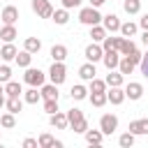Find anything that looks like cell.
Instances as JSON below:
<instances>
[{"mask_svg": "<svg viewBox=\"0 0 148 148\" xmlns=\"http://www.w3.org/2000/svg\"><path fill=\"white\" fill-rule=\"evenodd\" d=\"M99 130H102L104 134H113V132L118 130V118H116L113 113H104V116L99 118Z\"/></svg>", "mask_w": 148, "mask_h": 148, "instance_id": "5", "label": "cell"}, {"mask_svg": "<svg viewBox=\"0 0 148 148\" xmlns=\"http://www.w3.org/2000/svg\"><path fill=\"white\" fill-rule=\"evenodd\" d=\"M14 37H16V28L9 25V23H5V28L0 30V39H5V42H14Z\"/></svg>", "mask_w": 148, "mask_h": 148, "instance_id": "24", "label": "cell"}, {"mask_svg": "<svg viewBox=\"0 0 148 148\" xmlns=\"http://www.w3.org/2000/svg\"><path fill=\"white\" fill-rule=\"evenodd\" d=\"M0 125H2V127H7V130H12V127L16 125V120H14V113L9 111V113H5V116H0Z\"/></svg>", "mask_w": 148, "mask_h": 148, "instance_id": "37", "label": "cell"}, {"mask_svg": "<svg viewBox=\"0 0 148 148\" xmlns=\"http://www.w3.org/2000/svg\"><path fill=\"white\" fill-rule=\"evenodd\" d=\"M67 120H69V127H72L74 132L86 134V130H88V120L83 118V111H81V109H69V111H67Z\"/></svg>", "mask_w": 148, "mask_h": 148, "instance_id": "1", "label": "cell"}, {"mask_svg": "<svg viewBox=\"0 0 148 148\" xmlns=\"http://www.w3.org/2000/svg\"><path fill=\"white\" fill-rule=\"evenodd\" d=\"M88 92H90V90H86V88H83L81 83L72 86V90H69V95H72L74 99H86V97H88Z\"/></svg>", "mask_w": 148, "mask_h": 148, "instance_id": "28", "label": "cell"}, {"mask_svg": "<svg viewBox=\"0 0 148 148\" xmlns=\"http://www.w3.org/2000/svg\"><path fill=\"white\" fill-rule=\"evenodd\" d=\"M5 92H7V97H21L23 88H21L18 81H7L5 83Z\"/></svg>", "mask_w": 148, "mask_h": 148, "instance_id": "19", "label": "cell"}, {"mask_svg": "<svg viewBox=\"0 0 148 148\" xmlns=\"http://www.w3.org/2000/svg\"><path fill=\"white\" fill-rule=\"evenodd\" d=\"M49 76H51V83L60 86V83L65 81V76H67V69H65V65L53 60V65H51V69H49Z\"/></svg>", "mask_w": 148, "mask_h": 148, "instance_id": "4", "label": "cell"}, {"mask_svg": "<svg viewBox=\"0 0 148 148\" xmlns=\"http://www.w3.org/2000/svg\"><path fill=\"white\" fill-rule=\"evenodd\" d=\"M95 62H86V65H81L79 67V76L83 79V81H92L95 79Z\"/></svg>", "mask_w": 148, "mask_h": 148, "instance_id": "15", "label": "cell"}, {"mask_svg": "<svg viewBox=\"0 0 148 148\" xmlns=\"http://www.w3.org/2000/svg\"><path fill=\"white\" fill-rule=\"evenodd\" d=\"M51 18H53V21H56V23H58V25H65V23H67V21H69V14H67V9H65V7H62V9H56V12H53V16H51Z\"/></svg>", "mask_w": 148, "mask_h": 148, "instance_id": "26", "label": "cell"}, {"mask_svg": "<svg viewBox=\"0 0 148 148\" xmlns=\"http://www.w3.org/2000/svg\"><path fill=\"white\" fill-rule=\"evenodd\" d=\"M130 58H132V60H134V62H136V65H139V62H141V53H139V51H136V49H134V51H132V53H130Z\"/></svg>", "mask_w": 148, "mask_h": 148, "instance_id": "45", "label": "cell"}, {"mask_svg": "<svg viewBox=\"0 0 148 148\" xmlns=\"http://www.w3.org/2000/svg\"><path fill=\"white\" fill-rule=\"evenodd\" d=\"M53 143H56V139L51 134H42L39 136V148H53Z\"/></svg>", "mask_w": 148, "mask_h": 148, "instance_id": "38", "label": "cell"}, {"mask_svg": "<svg viewBox=\"0 0 148 148\" xmlns=\"http://www.w3.org/2000/svg\"><path fill=\"white\" fill-rule=\"evenodd\" d=\"M118 143H120L123 148H130V146L134 143V134H132V132H127V134H120V139H118Z\"/></svg>", "mask_w": 148, "mask_h": 148, "instance_id": "39", "label": "cell"}, {"mask_svg": "<svg viewBox=\"0 0 148 148\" xmlns=\"http://www.w3.org/2000/svg\"><path fill=\"white\" fill-rule=\"evenodd\" d=\"M102 18H104V16H102V14L97 12V7H92V5H90V7H83V9L79 12V21H81L83 25H97Z\"/></svg>", "mask_w": 148, "mask_h": 148, "instance_id": "2", "label": "cell"}, {"mask_svg": "<svg viewBox=\"0 0 148 148\" xmlns=\"http://www.w3.org/2000/svg\"><path fill=\"white\" fill-rule=\"evenodd\" d=\"M102 23H104V28H106V32H120V21H118V16L116 14H109V16H104L102 18Z\"/></svg>", "mask_w": 148, "mask_h": 148, "instance_id": "10", "label": "cell"}, {"mask_svg": "<svg viewBox=\"0 0 148 148\" xmlns=\"http://www.w3.org/2000/svg\"><path fill=\"white\" fill-rule=\"evenodd\" d=\"M141 42H143V44H146V46H148V30H146V32H143V37H141Z\"/></svg>", "mask_w": 148, "mask_h": 148, "instance_id": "48", "label": "cell"}, {"mask_svg": "<svg viewBox=\"0 0 148 148\" xmlns=\"http://www.w3.org/2000/svg\"><path fill=\"white\" fill-rule=\"evenodd\" d=\"M16 53H18V51H16V46H14L12 42H7V44L0 49V58H2V60H16Z\"/></svg>", "mask_w": 148, "mask_h": 148, "instance_id": "16", "label": "cell"}, {"mask_svg": "<svg viewBox=\"0 0 148 148\" xmlns=\"http://www.w3.org/2000/svg\"><path fill=\"white\" fill-rule=\"evenodd\" d=\"M90 92H106V81L92 79V81H90Z\"/></svg>", "mask_w": 148, "mask_h": 148, "instance_id": "36", "label": "cell"}, {"mask_svg": "<svg viewBox=\"0 0 148 148\" xmlns=\"http://www.w3.org/2000/svg\"><path fill=\"white\" fill-rule=\"evenodd\" d=\"M134 49H136V46H134V42H132V39H127V37H123V42H120V49H118V51H120V56H130Z\"/></svg>", "mask_w": 148, "mask_h": 148, "instance_id": "30", "label": "cell"}, {"mask_svg": "<svg viewBox=\"0 0 148 148\" xmlns=\"http://www.w3.org/2000/svg\"><path fill=\"white\" fill-rule=\"evenodd\" d=\"M39 97H42V90L37 92V88H35V86H30V90L25 92V102H28V104H37V102H39Z\"/></svg>", "mask_w": 148, "mask_h": 148, "instance_id": "34", "label": "cell"}, {"mask_svg": "<svg viewBox=\"0 0 148 148\" xmlns=\"http://www.w3.org/2000/svg\"><path fill=\"white\" fill-rule=\"evenodd\" d=\"M106 97H109L111 104H123V102H125V90H123L120 86H113V88L106 92Z\"/></svg>", "mask_w": 148, "mask_h": 148, "instance_id": "13", "label": "cell"}, {"mask_svg": "<svg viewBox=\"0 0 148 148\" xmlns=\"http://www.w3.org/2000/svg\"><path fill=\"white\" fill-rule=\"evenodd\" d=\"M83 0H62V7L65 9H72V7H79Z\"/></svg>", "mask_w": 148, "mask_h": 148, "instance_id": "43", "label": "cell"}, {"mask_svg": "<svg viewBox=\"0 0 148 148\" xmlns=\"http://www.w3.org/2000/svg\"><path fill=\"white\" fill-rule=\"evenodd\" d=\"M5 106H7V111H12V113H18V111L23 109V102H21V97H9V99L5 102Z\"/></svg>", "mask_w": 148, "mask_h": 148, "instance_id": "25", "label": "cell"}, {"mask_svg": "<svg viewBox=\"0 0 148 148\" xmlns=\"http://www.w3.org/2000/svg\"><path fill=\"white\" fill-rule=\"evenodd\" d=\"M30 60H32V53H30V51H21V53H16V62H18V67H30Z\"/></svg>", "mask_w": 148, "mask_h": 148, "instance_id": "31", "label": "cell"}, {"mask_svg": "<svg viewBox=\"0 0 148 148\" xmlns=\"http://www.w3.org/2000/svg\"><path fill=\"white\" fill-rule=\"evenodd\" d=\"M90 102H92V106H104L109 102V97H106V92H90Z\"/></svg>", "mask_w": 148, "mask_h": 148, "instance_id": "33", "label": "cell"}, {"mask_svg": "<svg viewBox=\"0 0 148 148\" xmlns=\"http://www.w3.org/2000/svg\"><path fill=\"white\" fill-rule=\"evenodd\" d=\"M139 65H141V72H143V76L148 79V53H143V56H141V62H139Z\"/></svg>", "mask_w": 148, "mask_h": 148, "instance_id": "42", "label": "cell"}, {"mask_svg": "<svg viewBox=\"0 0 148 148\" xmlns=\"http://www.w3.org/2000/svg\"><path fill=\"white\" fill-rule=\"evenodd\" d=\"M123 9L127 14H136L141 9V0H123Z\"/></svg>", "mask_w": 148, "mask_h": 148, "instance_id": "29", "label": "cell"}, {"mask_svg": "<svg viewBox=\"0 0 148 148\" xmlns=\"http://www.w3.org/2000/svg\"><path fill=\"white\" fill-rule=\"evenodd\" d=\"M104 2H106V0H90V5H92V7H102Z\"/></svg>", "mask_w": 148, "mask_h": 148, "instance_id": "47", "label": "cell"}, {"mask_svg": "<svg viewBox=\"0 0 148 148\" xmlns=\"http://www.w3.org/2000/svg\"><path fill=\"white\" fill-rule=\"evenodd\" d=\"M32 12L42 18H51L53 16V7L49 0H32Z\"/></svg>", "mask_w": 148, "mask_h": 148, "instance_id": "6", "label": "cell"}, {"mask_svg": "<svg viewBox=\"0 0 148 148\" xmlns=\"http://www.w3.org/2000/svg\"><path fill=\"white\" fill-rule=\"evenodd\" d=\"M90 37H92V42H104V37H106V28L104 25H90Z\"/></svg>", "mask_w": 148, "mask_h": 148, "instance_id": "21", "label": "cell"}, {"mask_svg": "<svg viewBox=\"0 0 148 148\" xmlns=\"http://www.w3.org/2000/svg\"><path fill=\"white\" fill-rule=\"evenodd\" d=\"M23 81L28 86H35V88H42L44 86V72L42 69H35V67H25V74H23Z\"/></svg>", "mask_w": 148, "mask_h": 148, "instance_id": "3", "label": "cell"}, {"mask_svg": "<svg viewBox=\"0 0 148 148\" xmlns=\"http://www.w3.org/2000/svg\"><path fill=\"white\" fill-rule=\"evenodd\" d=\"M134 32H136V23L127 21V23H123V25H120V35H123V37H132Z\"/></svg>", "mask_w": 148, "mask_h": 148, "instance_id": "35", "label": "cell"}, {"mask_svg": "<svg viewBox=\"0 0 148 148\" xmlns=\"http://www.w3.org/2000/svg\"><path fill=\"white\" fill-rule=\"evenodd\" d=\"M51 58H53L56 62H62V60L67 58V46H62V44H53V46H51Z\"/></svg>", "mask_w": 148, "mask_h": 148, "instance_id": "17", "label": "cell"}, {"mask_svg": "<svg viewBox=\"0 0 148 148\" xmlns=\"http://www.w3.org/2000/svg\"><path fill=\"white\" fill-rule=\"evenodd\" d=\"M130 132L136 136V134H148V118H141V120H132L130 123Z\"/></svg>", "mask_w": 148, "mask_h": 148, "instance_id": "14", "label": "cell"}, {"mask_svg": "<svg viewBox=\"0 0 148 148\" xmlns=\"http://www.w3.org/2000/svg\"><path fill=\"white\" fill-rule=\"evenodd\" d=\"M139 25H141L143 30H148V14H143V16H141V21H139Z\"/></svg>", "mask_w": 148, "mask_h": 148, "instance_id": "46", "label": "cell"}, {"mask_svg": "<svg viewBox=\"0 0 148 148\" xmlns=\"http://www.w3.org/2000/svg\"><path fill=\"white\" fill-rule=\"evenodd\" d=\"M141 95H143V86H141V83L132 81V83L125 86V97H130V99H141Z\"/></svg>", "mask_w": 148, "mask_h": 148, "instance_id": "9", "label": "cell"}, {"mask_svg": "<svg viewBox=\"0 0 148 148\" xmlns=\"http://www.w3.org/2000/svg\"><path fill=\"white\" fill-rule=\"evenodd\" d=\"M102 139H104V132H102V130H86V141H88L90 146H92V143L99 146Z\"/></svg>", "mask_w": 148, "mask_h": 148, "instance_id": "20", "label": "cell"}, {"mask_svg": "<svg viewBox=\"0 0 148 148\" xmlns=\"http://www.w3.org/2000/svg\"><path fill=\"white\" fill-rule=\"evenodd\" d=\"M104 65H106V69L111 72V69H116L118 67V62H120V51H116V49H111V51H104Z\"/></svg>", "mask_w": 148, "mask_h": 148, "instance_id": "8", "label": "cell"}, {"mask_svg": "<svg viewBox=\"0 0 148 148\" xmlns=\"http://www.w3.org/2000/svg\"><path fill=\"white\" fill-rule=\"evenodd\" d=\"M2 21L9 23V25H14V23L18 21V9H16L14 5H7V7L2 9Z\"/></svg>", "mask_w": 148, "mask_h": 148, "instance_id": "12", "label": "cell"}, {"mask_svg": "<svg viewBox=\"0 0 148 148\" xmlns=\"http://www.w3.org/2000/svg\"><path fill=\"white\" fill-rule=\"evenodd\" d=\"M23 46H25V51H30V53H39V49H42V42H39L37 37H28Z\"/></svg>", "mask_w": 148, "mask_h": 148, "instance_id": "27", "label": "cell"}, {"mask_svg": "<svg viewBox=\"0 0 148 148\" xmlns=\"http://www.w3.org/2000/svg\"><path fill=\"white\" fill-rule=\"evenodd\" d=\"M86 58H88V62H97V60H102L104 58V49L99 46V44H88L86 46Z\"/></svg>", "mask_w": 148, "mask_h": 148, "instance_id": "7", "label": "cell"}, {"mask_svg": "<svg viewBox=\"0 0 148 148\" xmlns=\"http://www.w3.org/2000/svg\"><path fill=\"white\" fill-rule=\"evenodd\" d=\"M106 86H123V72H113L111 69V74L106 76Z\"/></svg>", "mask_w": 148, "mask_h": 148, "instance_id": "32", "label": "cell"}, {"mask_svg": "<svg viewBox=\"0 0 148 148\" xmlns=\"http://www.w3.org/2000/svg\"><path fill=\"white\" fill-rule=\"evenodd\" d=\"M120 42H123V37H104V42H102V49L104 51H111V49H120Z\"/></svg>", "mask_w": 148, "mask_h": 148, "instance_id": "22", "label": "cell"}, {"mask_svg": "<svg viewBox=\"0 0 148 148\" xmlns=\"http://www.w3.org/2000/svg\"><path fill=\"white\" fill-rule=\"evenodd\" d=\"M39 146V139H25L23 141V148H37Z\"/></svg>", "mask_w": 148, "mask_h": 148, "instance_id": "44", "label": "cell"}, {"mask_svg": "<svg viewBox=\"0 0 148 148\" xmlns=\"http://www.w3.org/2000/svg\"><path fill=\"white\" fill-rule=\"evenodd\" d=\"M134 67H136V62H134L130 56H123V58H120V62H118V69H120L123 74H132V72H134Z\"/></svg>", "mask_w": 148, "mask_h": 148, "instance_id": "18", "label": "cell"}, {"mask_svg": "<svg viewBox=\"0 0 148 148\" xmlns=\"http://www.w3.org/2000/svg\"><path fill=\"white\" fill-rule=\"evenodd\" d=\"M7 81H12V69L7 65H2L0 67V83H7Z\"/></svg>", "mask_w": 148, "mask_h": 148, "instance_id": "41", "label": "cell"}, {"mask_svg": "<svg viewBox=\"0 0 148 148\" xmlns=\"http://www.w3.org/2000/svg\"><path fill=\"white\" fill-rule=\"evenodd\" d=\"M44 111L51 116V113H56L58 111V99H44Z\"/></svg>", "mask_w": 148, "mask_h": 148, "instance_id": "40", "label": "cell"}, {"mask_svg": "<svg viewBox=\"0 0 148 148\" xmlns=\"http://www.w3.org/2000/svg\"><path fill=\"white\" fill-rule=\"evenodd\" d=\"M51 125H53L56 130H67V127H69V120H67V113H60V111H56V113H51Z\"/></svg>", "mask_w": 148, "mask_h": 148, "instance_id": "11", "label": "cell"}, {"mask_svg": "<svg viewBox=\"0 0 148 148\" xmlns=\"http://www.w3.org/2000/svg\"><path fill=\"white\" fill-rule=\"evenodd\" d=\"M42 97H44V99H58V86H56V83L42 86Z\"/></svg>", "mask_w": 148, "mask_h": 148, "instance_id": "23", "label": "cell"}]
</instances>
